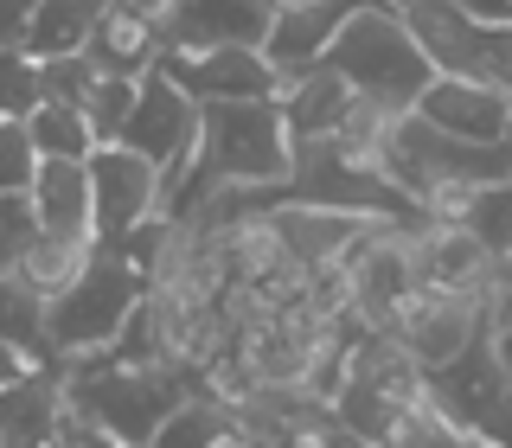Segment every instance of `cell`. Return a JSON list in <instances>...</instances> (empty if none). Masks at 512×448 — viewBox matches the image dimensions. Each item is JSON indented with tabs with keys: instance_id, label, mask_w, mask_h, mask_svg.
Returning <instances> with one entry per match:
<instances>
[{
	"instance_id": "obj_1",
	"label": "cell",
	"mask_w": 512,
	"mask_h": 448,
	"mask_svg": "<svg viewBox=\"0 0 512 448\" xmlns=\"http://www.w3.org/2000/svg\"><path fill=\"white\" fill-rule=\"evenodd\" d=\"M288 167H295V148H288V122H282L276 96L199 103V141H192L180 186L167 192V218H192L218 186H237V192L282 186Z\"/></svg>"
},
{
	"instance_id": "obj_2",
	"label": "cell",
	"mask_w": 512,
	"mask_h": 448,
	"mask_svg": "<svg viewBox=\"0 0 512 448\" xmlns=\"http://www.w3.org/2000/svg\"><path fill=\"white\" fill-rule=\"evenodd\" d=\"M320 64H333V71H340L359 96L397 109V116L416 109V96H423L429 77H436L423 39L410 32V20L391 7V0H359V7L340 20V32L327 39Z\"/></svg>"
},
{
	"instance_id": "obj_3",
	"label": "cell",
	"mask_w": 512,
	"mask_h": 448,
	"mask_svg": "<svg viewBox=\"0 0 512 448\" xmlns=\"http://www.w3.org/2000/svg\"><path fill=\"white\" fill-rule=\"evenodd\" d=\"M148 282H141L135 256L122 244H90V263L77 269V282L64 295L45 301V333H52V359L71 365V359H96L116 333L128 327V314L141 308Z\"/></svg>"
},
{
	"instance_id": "obj_4",
	"label": "cell",
	"mask_w": 512,
	"mask_h": 448,
	"mask_svg": "<svg viewBox=\"0 0 512 448\" xmlns=\"http://www.w3.org/2000/svg\"><path fill=\"white\" fill-rule=\"evenodd\" d=\"M186 391H192L186 372H167V365H116V359H71L64 365L71 416L128 442V448H148L160 416L180 404Z\"/></svg>"
},
{
	"instance_id": "obj_5",
	"label": "cell",
	"mask_w": 512,
	"mask_h": 448,
	"mask_svg": "<svg viewBox=\"0 0 512 448\" xmlns=\"http://www.w3.org/2000/svg\"><path fill=\"white\" fill-rule=\"evenodd\" d=\"M122 148L148 154L160 167V192L180 186L186 160H192V141H199V103L173 84L167 71H141L135 77V103H128V122H122ZM160 212H167V199H160Z\"/></svg>"
},
{
	"instance_id": "obj_6",
	"label": "cell",
	"mask_w": 512,
	"mask_h": 448,
	"mask_svg": "<svg viewBox=\"0 0 512 448\" xmlns=\"http://www.w3.org/2000/svg\"><path fill=\"white\" fill-rule=\"evenodd\" d=\"M346 282V308L365 333H391V320L404 314V301L416 295V263H410V224H378L372 237H359L352 256L340 263Z\"/></svg>"
},
{
	"instance_id": "obj_7",
	"label": "cell",
	"mask_w": 512,
	"mask_h": 448,
	"mask_svg": "<svg viewBox=\"0 0 512 448\" xmlns=\"http://www.w3.org/2000/svg\"><path fill=\"white\" fill-rule=\"evenodd\" d=\"M391 340L423 365V378L461 365L468 352L487 340V308L480 295H448V288H416L404 301V314L391 320Z\"/></svg>"
},
{
	"instance_id": "obj_8",
	"label": "cell",
	"mask_w": 512,
	"mask_h": 448,
	"mask_svg": "<svg viewBox=\"0 0 512 448\" xmlns=\"http://www.w3.org/2000/svg\"><path fill=\"white\" fill-rule=\"evenodd\" d=\"M84 173H90V224H96L103 244H122L135 224L160 218L167 192H160V167L148 154L122 148V141H96Z\"/></svg>"
},
{
	"instance_id": "obj_9",
	"label": "cell",
	"mask_w": 512,
	"mask_h": 448,
	"mask_svg": "<svg viewBox=\"0 0 512 448\" xmlns=\"http://www.w3.org/2000/svg\"><path fill=\"white\" fill-rule=\"evenodd\" d=\"M154 71H167L192 103H256V96H282V71L263 58V45H199V52L160 45Z\"/></svg>"
},
{
	"instance_id": "obj_10",
	"label": "cell",
	"mask_w": 512,
	"mask_h": 448,
	"mask_svg": "<svg viewBox=\"0 0 512 448\" xmlns=\"http://www.w3.org/2000/svg\"><path fill=\"white\" fill-rule=\"evenodd\" d=\"M263 212H269V224H276V237H282V256L295 269H308V276L340 269L359 237H372L378 224H391L378 212H340V205H301V199L263 205ZM397 224H404V218H397Z\"/></svg>"
},
{
	"instance_id": "obj_11",
	"label": "cell",
	"mask_w": 512,
	"mask_h": 448,
	"mask_svg": "<svg viewBox=\"0 0 512 448\" xmlns=\"http://www.w3.org/2000/svg\"><path fill=\"white\" fill-rule=\"evenodd\" d=\"M416 116L429 128H442V135H461V141H512V90L436 71L429 90L416 96Z\"/></svg>"
},
{
	"instance_id": "obj_12",
	"label": "cell",
	"mask_w": 512,
	"mask_h": 448,
	"mask_svg": "<svg viewBox=\"0 0 512 448\" xmlns=\"http://www.w3.org/2000/svg\"><path fill=\"white\" fill-rule=\"evenodd\" d=\"M410 263H416V288H448V295H480L487 269L500 263L474 231L461 224H436V218H416L410 231Z\"/></svg>"
},
{
	"instance_id": "obj_13",
	"label": "cell",
	"mask_w": 512,
	"mask_h": 448,
	"mask_svg": "<svg viewBox=\"0 0 512 448\" xmlns=\"http://www.w3.org/2000/svg\"><path fill=\"white\" fill-rule=\"evenodd\" d=\"M276 26V0H180L160 26V45L199 52V45H263Z\"/></svg>"
},
{
	"instance_id": "obj_14",
	"label": "cell",
	"mask_w": 512,
	"mask_h": 448,
	"mask_svg": "<svg viewBox=\"0 0 512 448\" xmlns=\"http://www.w3.org/2000/svg\"><path fill=\"white\" fill-rule=\"evenodd\" d=\"M64 416H71L64 365H39L0 391V448H52Z\"/></svg>"
},
{
	"instance_id": "obj_15",
	"label": "cell",
	"mask_w": 512,
	"mask_h": 448,
	"mask_svg": "<svg viewBox=\"0 0 512 448\" xmlns=\"http://www.w3.org/2000/svg\"><path fill=\"white\" fill-rule=\"evenodd\" d=\"M282 122H288V141H320V135H333V122H340V109L352 103V84L333 64H308V71H295V77H282Z\"/></svg>"
},
{
	"instance_id": "obj_16",
	"label": "cell",
	"mask_w": 512,
	"mask_h": 448,
	"mask_svg": "<svg viewBox=\"0 0 512 448\" xmlns=\"http://www.w3.org/2000/svg\"><path fill=\"white\" fill-rule=\"evenodd\" d=\"M32 212L52 237H96L90 224V173L84 160H39V173H32Z\"/></svg>"
},
{
	"instance_id": "obj_17",
	"label": "cell",
	"mask_w": 512,
	"mask_h": 448,
	"mask_svg": "<svg viewBox=\"0 0 512 448\" xmlns=\"http://www.w3.org/2000/svg\"><path fill=\"white\" fill-rule=\"evenodd\" d=\"M84 58L103 77H141V71H154V58H160V32L148 20H135V13H122V7H103L96 26H90V39H84Z\"/></svg>"
},
{
	"instance_id": "obj_18",
	"label": "cell",
	"mask_w": 512,
	"mask_h": 448,
	"mask_svg": "<svg viewBox=\"0 0 512 448\" xmlns=\"http://www.w3.org/2000/svg\"><path fill=\"white\" fill-rule=\"evenodd\" d=\"M0 340L20 352L26 365H58L52 359V333H45V295L26 288L13 269H0Z\"/></svg>"
},
{
	"instance_id": "obj_19",
	"label": "cell",
	"mask_w": 512,
	"mask_h": 448,
	"mask_svg": "<svg viewBox=\"0 0 512 448\" xmlns=\"http://www.w3.org/2000/svg\"><path fill=\"white\" fill-rule=\"evenodd\" d=\"M231 429H237V410L224 404V397H212V391H186L180 404L160 416V429H154L148 448H212V442L231 436Z\"/></svg>"
},
{
	"instance_id": "obj_20",
	"label": "cell",
	"mask_w": 512,
	"mask_h": 448,
	"mask_svg": "<svg viewBox=\"0 0 512 448\" xmlns=\"http://www.w3.org/2000/svg\"><path fill=\"white\" fill-rule=\"evenodd\" d=\"M90 244L96 237H52V231H39L32 244L20 250V263H13V276H20L26 288H39L45 301L64 295V288L77 282V269L90 263Z\"/></svg>"
},
{
	"instance_id": "obj_21",
	"label": "cell",
	"mask_w": 512,
	"mask_h": 448,
	"mask_svg": "<svg viewBox=\"0 0 512 448\" xmlns=\"http://www.w3.org/2000/svg\"><path fill=\"white\" fill-rule=\"evenodd\" d=\"M96 13H103V7H90V0H39V7H32V20H26V39H20V45H26L32 58L84 52Z\"/></svg>"
},
{
	"instance_id": "obj_22",
	"label": "cell",
	"mask_w": 512,
	"mask_h": 448,
	"mask_svg": "<svg viewBox=\"0 0 512 448\" xmlns=\"http://www.w3.org/2000/svg\"><path fill=\"white\" fill-rule=\"evenodd\" d=\"M26 135L39 148V160H90V148H96V128H90L84 109L45 103V96L26 109Z\"/></svg>"
},
{
	"instance_id": "obj_23",
	"label": "cell",
	"mask_w": 512,
	"mask_h": 448,
	"mask_svg": "<svg viewBox=\"0 0 512 448\" xmlns=\"http://www.w3.org/2000/svg\"><path fill=\"white\" fill-rule=\"evenodd\" d=\"M103 71L84 58V52H64V58H39V96L45 103H71V109H90Z\"/></svg>"
},
{
	"instance_id": "obj_24",
	"label": "cell",
	"mask_w": 512,
	"mask_h": 448,
	"mask_svg": "<svg viewBox=\"0 0 512 448\" xmlns=\"http://www.w3.org/2000/svg\"><path fill=\"white\" fill-rule=\"evenodd\" d=\"M39 103V58L26 45H0V116H20Z\"/></svg>"
},
{
	"instance_id": "obj_25",
	"label": "cell",
	"mask_w": 512,
	"mask_h": 448,
	"mask_svg": "<svg viewBox=\"0 0 512 448\" xmlns=\"http://www.w3.org/2000/svg\"><path fill=\"white\" fill-rule=\"evenodd\" d=\"M39 173V148H32L20 116H0V192H26Z\"/></svg>"
},
{
	"instance_id": "obj_26",
	"label": "cell",
	"mask_w": 512,
	"mask_h": 448,
	"mask_svg": "<svg viewBox=\"0 0 512 448\" xmlns=\"http://www.w3.org/2000/svg\"><path fill=\"white\" fill-rule=\"evenodd\" d=\"M39 231L45 224H39V212H32V192H0V269L20 263V250Z\"/></svg>"
},
{
	"instance_id": "obj_27",
	"label": "cell",
	"mask_w": 512,
	"mask_h": 448,
	"mask_svg": "<svg viewBox=\"0 0 512 448\" xmlns=\"http://www.w3.org/2000/svg\"><path fill=\"white\" fill-rule=\"evenodd\" d=\"M128 103H135V77H103L90 96V128H96V141H116L122 135V122H128Z\"/></svg>"
},
{
	"instance_id": "obj_28",
	"label": "cell",
	"mask_w": 512,
	"mask_h": 448,
	"mask_svg": "<svg viewBox=\"0 0 512 448\" xmlns=\"http://www.w3.org/2000/svg\"><path fill=\"white\" fill-rule=\"evenodd\" d=\"M39 0H0V45H20L26 39V20Z\"/></svg>"
},
{
	"instance_id": "obj_29",
	"label": "cell",
	"mask_w": 512,
	"mask_h": 448,
	"mask_svg": "<svg viewBox=\"0 0 512 448\" xmlns=\"http://www.w3.org/2000/svg\"><path fill=\"white\" fill-rule=\"evenodd\" d=\"M109 7H122V13H135V20H148L154 32L173 20V7H180V0H109Z\"/></svg>"
},
{
	"instance_id": "obj_30",
	"label": "cell",
	"mask_w": 512,
	"mask_h": 448,
	"mask_svg": "<svg viewBox=\"0 0 512 448\" xmlns=\"http://www.w3.org/2000/svg\"><path fill=\"white\" fill-rule=\"evenodd\" d=\"M26 372H39V365H26V359H20V352H13L7 340H0V391H7V384H13V378H26Z\"/></svg>"
},
{
	"instance_id": "obj_31",
	"label": "cell",
	"mask_w": 512,
	"mask_h": 448,
	"mask_svg": "<svg viewBox=\"0 0 512 448\" xmlns=\"http://www.w3.org/2000/svg\"><path fill=\"white\" fill-rule=\"evenodd\" d=\"M52 448H84V429H77V416H64V429H58Z\"/></svg>"
},
{
	"instance_id": "obj_32",
	"label": "cell",
	"mask_w": 512,
	"mask_h": 448,
	"mask_svg": "<svg viewBox=\"0 0 512 448\" xmlns=\"http://www.w3.org/2000/svg\"><path fill=\"white\" fill-rule=\"evenodd\" d=\"M212 448H250L244 436H237V429H231V436H224V442H212Z\"/></svg>"
},
{
	"instance_id": "obj_33",
	"label": "cell",
	"mask_w": 512,
	"mask_h": 448,
	"mask_svg": "<svg viewBox=\"0 0 512 448\" xmlns=\"http://www.w3.org/2000/svg\"><path fill=\"white\" fill-rule=\"evenodd\" d=\"M295 7H314V0H276V13H295Z\"/></svg>"
},
{
	"instance_id": "obj_34",
	"label": "cell",
	"mask_w": 512,
	"mask_h": 448,
	"mask_svg": "<svg viewBox=\"0 0 512 448\" xmlns=\"http://www.w3.org/2000/svg\"><path fill=\"white\" fill-rule=\"evenodd\" d=\"M365 448H372V442H365Z\"/></svg>"
}]
</instances>
